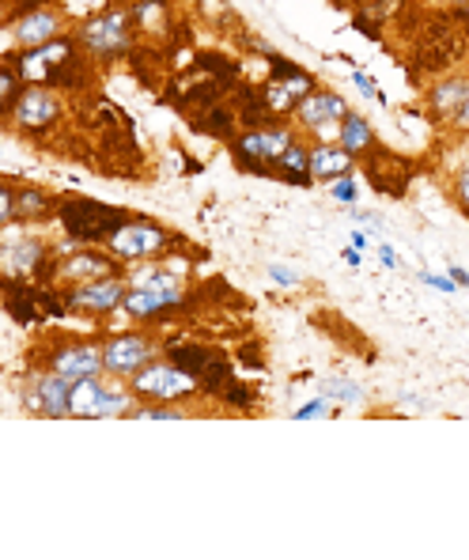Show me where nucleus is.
I'll return each mask as SVG.
<instances>
[{
	"label": "nucleus",
	"instance_id": "473e14b6",
	"mask_svg": "<svg viewBox=\"0 0 469 560\" xmlns=\"http://www.w3.org/2000/svg\"><path fill=\"white\" fill-rule=\"evenodd\" d=\"M356 84H360V92H364L367 98H378V103H386V95L375 88V80L367 77V72H356Z\"/></svg>",
	"mask_w": 469,
	"mask_h": 560
},
{
	"label": "nucleus",
	"instance_id": "1a4fd4ad",
	"mask_svg": "<svg viewBox=\"0 0 469 560\" xmlns=\"http://www.w3.org/2000/svg\"><path fill=\"white\" fill-rule=\"evenodd\" d=\"M160 357V341L144 329H133V334H110L103 341V372L114 378H133L144 364Z\"/></svg>",
	"mask_w": 469,
	"mask_h": 560
},
{
	"label": "nucleus",
	"instance_id": "4be33fe9",
	"mask_svg": "<svg viewBox=\"0 0 469 560\" xmlns=\"http://www.w3.org/2000/svg\"><path fill=\"white\" fill-rule=\"evenodd\" d=\"M269 178H281V183H288V186H310L315 183V178H310V144L307 140L295 137L292 144L281 152V160L273 163Z\"/></svg>",
	"mask_w": 469,
	"mask_h": 560
},
{
	"label": "nucleus",
	"instance_id": "58836bf2",
	"mask_svg": "<svg viewBox=\"0 0 469 560\" xmlns=\"http://www.w3.org/2000/svg\"><path fill=\"white\" fill-rule=\"evenodd\" d=\"M352 246H356V250H364V246H367V235H364V232H356V235H352Z\"/></svg>",
	"mask_w": 469,
	"mask_h": 560
},
{
	"label": "nucleus",
	"instance_id": "aec40b11",
	"mask_svg": "<svg viewBox=\"0 0 469 560\" xmlns=\"http://www.w3.org/2000/svg\"><path fill=\"white\" fill-rule=\"evenodd\" d=\"M466 103H469V77H443L439 84H432V92H427V110H432V118L443 121V126H450L455 114L462 110Z\"/></svg>",
	"mask_w": 469,
	"mask_h": 560
},
{
	"label": "nucleus",
	"instance_id": "a19ab883",
	"mask_svg": "<svg viewBox=\"0 0 469 560\" xmlns=\"http://www.w3.org/2000/svg\"><path fill=\"white\" fill-rule=\"evenodd\" d=\"M0 23H8V8H4V0H0Z\"/></svg>",
	"mask_w": 469,
	"mask_h": 560
},
{
	"label": "nucleus",
	"instance_id": "6e6552de",
	"mask_svg": "<svg viewBox=\"0 0 469 560\" xmlns=\"http://www.w3.org/2000/svg\"><path fill=\"white\" fill-rule=\"evenodd\" d=\"M129 292V280L121 273L84 280V284H69L65 288V307L69 315H84V318H106L114 311H121V300Z\"/></svg>",
	"mask_w": 469,
	"mask_h": 560
},
{
	"label": "nucleus",
	"instance_id": "4468645a",
	"mask_svg": "<svg viewBox=\"0 0 469 560\" xmlns=\"http://www.w3.org/2000/svg\"><path fill=\"white\" fill-rule=\"evenodd\" d=\"M273 61V69H269V80H266V103H269V110L277 114V118H284L288 110H292L295 103H300L307 92H315V77L310 72H303L300 65H288L281 61V57H269Z\"/></svg>",
	"mask_w": 469,
	"mask_h": 560
},
{
	"label": "nucleus",
	"instance_id": "e433bc0d",
	"mask_svg": "<svg viewBox=\"0 0 469 560\" xmlns=\"http://www.w3.org/2000/svg\"><path fill=\"white\" fill-rule=\"evenodd\" d=\"M344 261H349V266H360V250H356V246H352V250H344Z\"/></svg>",
	"mask_w": 469,
	"mask_h": 560
},
{
	"label": "nucleus",
	"instance_id": "c85d7f7f",
	"mask_svg": "<svg viewBox=\"0 0 469 560\" xmlns=\"http://www.w3.org/2000/svg\"><path fill=\"white\" fill-rule=\"evenodd\" d=\"M15 220V186L0 178V232Z\"/></svg>",
	"mask_w": 469,
	"mask_h": 560
},
{
	"label": "nucleus",
	"instance_id": "2f4dec72",
	"mask_svg": "<svg viewBox=\"0 0 469 560\" xmlns=\"http://www.w3.org/2000/svg\"><path fill=\"white\" fill-rule=\"evenodd\" d=\"M329 189H333V197L337 201H356V175H344V178H337V183H329Z\"/></svg>",
	"mask_w": 469,
	"mask_h": 560
},
{
	"label": "nucleus",
	"instance_id": "f3484780",
	"mask_svg": "<svg viewBox=\"0 0 469 560\" xmlns=\"http://www.w3.org/2000/svg\"><path fill=\"white\" fill-rule=\"evenodd\" d=\"M49 254L54 250L38 235H0V273L35 280Z\"/></svg>",
	"mask_w": 469,
	"mask_h": 560
},
{
	"label": "nucleus",
	"instance_id": "423d86ee",
	"mask_svg": "<svg viewBox=\"0 0 469 560\" xmlns=\"http://www.w3.org/2000/svg\"><path fill=\"white\" fill-rule=\"evenodd\" d=\"M129 390L137 394V401H167V406H186L201 394L197 378L183 372L175 360H160L155 357L152 364H144L141 372L129 378Z\"/></svg>",
	"mask_w": 469,
	"mask_h": 560
},
{
	"label": "nucleus",
	"instance_id": "9d476101",
	"mask_svg": "<svg viewBox=\"0 0 469 560\" xmlns=\"http://www.w3.org/2000/svg\"><path fill=\"white\" fill-rule=\"evenodd\" d=\"M344 114H349V103H344V95L329 92V88H315V92H307V95L300 98V103L292 106L295 126H300L303 133H315L318 140L337 137Z\"/></svg>",
	"mask_w": 469,
	"mask_h": 560
},
{
	"label": "nucleus",
	"instance_id": "20e7f679",
	"mask_svg": "<svg viewBox=\"0 0 469 560\" xmlns=\"http://www.w3.org/2000/svg\"><path fill=\"white\" fill-rule=\"evenodd\" d=\"M77 43L92 61H121L133 54L137 31L129 20V8H106V12L92 15L84 27L77 31Z\"/></svg>",
	"mask_w": 469,
	"mask_h": 560
},
{
	"label": "nucleus",
	"instance_id": "ea45409f",
	"mask_svg": "<svg viewBox=\"0 0 469 560\" xmlns=\"http://www.w3.org/2000/svg\"><path fill=\"white\" fill-rule=\"evenodd\" d=\"M462 23H466V27H469V0H466V4H462Z\"/></svg>",
	"mask_w": 469,
	"mask_h": 560
},
{
	"label": "nucleus",
	"instance_id": "b1692460",
	"mask_svg": "<svg viewBox=\"0 0 469 560\" xmlns=\"http://www.w3.org/2000/svg\"><path fill=\"white\" fill-rule=\"evenodd\" d=\"M129 20H133V31H141V35L163 38L171 35L175 15H171V0H133L129 4Z\"/></svg>",
	"mask_w": 469,
	"mask_h": 560
},
{
	"label": "nucleus",
	"instance_id": "79ce46f5",
	"mask_svg": "<svg viewBox=\"0 0 469 560\" xmlns=\"http://www.w3.org/2000/svg\"><path fill=\"white\" fill-rule=\"evenodd\" d=\"M455 4H466V0H455Z\"/></svg>",
	"mask_w": 469,
	"mask_h": 560
},
{
	"label": "nucleus",
	"instance_id": "a211bd4d",
	"mask_svg": "<svg viewBox=\"0 0 469 560\" xmlns=\"http://www.w3.org/2000/svg\"><path fill=\"white\" fill-rule=\"evenodd\" d=\"M110 273H121V269H118V258H114L106 246L103 250L84 246V250L57 261V280H61V284H84V280H98V277H110Z\"/></svg>",
	"mask_w": 469,
	"mask_h": 560
},
{
	"label": "nucleus",
	"instance_id": "f03ea898",
	"mask_svg": "<svg viewBox=\"0 0 469 560\" xmlns=\"http://www.w3.org/2000/svg\"><path fill=\"white\" fill-rule=\"evenodd\" d=\"M137 409V394L129 390L126 378L114 375H92L72 383V398H69V417L77 420H103V417H133Z\"/></svg>",
	"mask_w": 469,
	"mask_h": 560
},
{
	"label": "nucleus",
	"instance_id": "f8f14e48",
	"mask_svg": "<svg viewBox=\"0 0 469 560\" xmlns=\"http://www.w3.org/2000/svg\"><path fill=\"white\" fill-rule=\"evenodd\" d=\"M77 54V38H49L43 46H31V49H20V54H8V65L20 72L23 84H49L57 69H61L69 57Z\"/></svg>",
	"mask_w": 469,
	"mask_h": 560
},
{
	"label": "nucleus",
	"instance_id": "72a5a7b5",
	"mask_svg": "<svg viewBox=\"0 0 469 560\" xmlns=\"http://www.w3.org/2000/svg\"><path fill=\"white\" fill-rule=\"evenodd\" d=\"M269 277H273L277 284H300V273H292V269H284V266H269Z\"/></svg>",
	"mask_w": 469,
	"mask_h": 560
},
{
	"label": "nucleus",
	"instance_id": "cd10ccee",
	"mask_svg": "<svg viewBox=\"0 0 469 560\" xmlns=\"http://www.w3.org/2000/svg\"><path fill=\"white\" fill-rule=\"evenodd\" d=\"M450 197H455L458 212L469 217V160L455 171V183H450Z\"/></svg>",
	"mask_w": 469,
	"mask_h": 560
},
{
	"label": "nucleus",
	"instance_id": "ddd939ff",
	"mask_svg": "<svg viewBox=\"0 0 469 560\" xmlns=\"http://www.w3.org/2000/svg\"><path fill=\"white\" fill-rule=\"evenodd\" d=\"M8 27H12L15 43L23 49L43 46L49 38H57L65 31V12L57 4H46V0H31L20 12H8Z\"/></svg>",
	"mask_w": 469,
	"mask_h": 560
},
{
	"label": "nucleus",
	"instance_id": "412c9836",
	"mask_svg": "<svg viewBox=\"0 0 469 560\" xmlns=\"http://www.w3.org/2000/svg\"><path fill=\"white\" fill-rule=\"evenodd\" d=\"M57 217V197L43 186H15V224H46Z\"/></svg>",
	"mask_w": 469,
	"mask_h": 560
},
{
	"label": "nucleus",
	"instance_id": "4c0bfd02",
	"mask_svg": "<svg viewBox=\"0 0 469 560\" xmlns=\"http://www.w3.org/2000/svg\"><path fill=\"white\" fill-rule=\"evenodd\" d=\"M378 258H383V266H394V250H390V246H383V250H378Z\"/></svg>",
	"mask_w": 469,
	"mask_h": 560
},
{
	"label": "nucleus",
	"instance_id": "0eeeda50",
	"mask_svg": "<svg viewBox=\"0 0 469 560\" xmlns=\"http://www.w3.org/2000/svg\"><path fill=\"white\" fill-rule=\"evenodd\" d=\"M295 140L288 121H269V126H250L246 133H238L232 140V155L243 171L250 175H266L273 171V163L281 160V152Z\"/></svg>",
	"mask_w": 469,
	"mask_h": 560
},
{
	"label": "nucleus",
	"instance_id": "393cba45",
	"mask_svg": "<svg viewBox=\"0 0 469 560\" xmlns=\"http://www.w3.org/2000/svg\"><path fill=\"white\" fill-rule=\"evenodd\" d=\"M92 84V57L87 54H72L61 69L49 77V88H65V92H80V88Z\"/></svg>",
	"mask_w": 469,
	"mask_h": 560
},
{
	"label": "nucleus",
	"instance_id": "dca6fc26",
	"mask_svg": "<svg viewBox=\"0 0 469 560\" xmlns=\"http://www.w3.org/2000/svg\"><path fill=\"white\" fill-rule=\"evenodd\" d=\"M8 114H12V126L23 129V133H43V129H49L61 118V98H57V92H49L46 84H27Z\"/></svg>",
	"mask_w": 469,
	"mask_h": 560
},
{
	"label": "nucleus",
	"instance_id": "a878e982",
	"mask_svg": "<svg viewBox=\"0 0 469 560\" xmlns=\"http://www.w3.org/2000/svg\"><path fill=\"white\" fill-rule=\"evenodd\" d=\"M323 398L341 401V406H360V401H364V386L352 383V378H326Z\"/></svg>",
	"mask_w": 469,
	"mask_h": 560
},
{
	"label": "nucleus",
	"instance_id": "9b49d317",
	"mask_svg": "<svg viewBox=\"0 0 469 560\" xmlns=\"http://www.w3.org/2000/svg\"><path fill=\"white\" fill-rule=\"evenodd\" d=\"M43 368H46V372L65 375L69 383L103 375V345L84 341V337H65V341H57V345H49V349H46Z\"/></svg>",
	"mask_w": 469,
	"mask_h": 560
},
{
	"label": "nucleus",
	"instance_id": "7c9ffc66",
	"mask_svg": "<svg viewBox=\"0 0 469 560\" xmlns=\"http://www.w3.org/2000/svg\"><path fill=\"white\" fill-rule=\"evenodd\" d=\"M329 413H333V401L315 398V401H307V406L295 409V420H315V417H329Z\"/></svg>",
	"mask_w": 469,
	"mask_h": 560
},
{
	"label": "nucleus",
	"instance_id": "7ed1b4c3",
	"mask_svg": "<svg viewBox=\"0 0 469 560\" xmlns=\"http://www.w3.org/2000/svg\"><path fill=\"white\" fill-rule=\"evenodd\" d=\"M57 220H61V228L77 246H98L118 232L129 217L121 209H114V205L95 201V197H65V201H57Z\"/></svg>",
	"mask_w": 469,
	"mask_h": 560
},
{
	"label": "nucleus",
	"instance_id": "6ab92c4d",
	"mask_svg": "<svg viewBox=\"0 0 469 560\" xmlns=\"http://www.w3.org/2000/svg\"><path fill=\"white\" fill-rule=\"evenodd\" d=\"M356 171V155H349L341 144H326V140H315L310 144V178L315 183H337V178L352 175Z\"/></svg>",
	"mask_w": 469,
	"mask_h": 560
},
{
	"label": "nucleus",
	"instance_id": "2eb2a0df",
	"mask_svg": "<svg viewBox=\"0 0 469 560\" xmlns=\"http://www.w3.org/2000/svg\"><path fill=\"white\" fill-rule=\"evenodd\" d=\"M69 398H72V383L57 372H46V368L35 378H27V386H23V409H31L35 417L65 420L69 417Z\"/></svg>",
	"mask_w": 469,
	"mask_h": 560
},
{
	"label": "nucleus",
	"instance_id": "c9c22d12",
	"mask_svg": "<svg viewBox=\"0 0 469 560\" xmlns=\"http://www.w3.org/2000/svg\"><path fill=\"white\" fill-rule=\"evenodd\" d=\"M450 129H458V133H469V103L462 106V110L455 114V121H450Z\"/></svg>",
	"mask_w": 469,
	"mask_h": 560
},
{
	"label": "nucleus",
	"instance_id": "f704fd0d",
	"mask_svg": "<svg viewBox=\"0 0 469 560\" xmlns=\"http://www.w3.org/2000/svg\"><path fill=\"white\" fill-rule=\"evenodd\" d=\"M421 280H424V284H432V288H439V292H447V295L455 292V284H450L447 277H432V273H424Z\"/></svg>",
	"mask_w": 469,
	"mask_h": 560
},
{
	"label": "nucleus",
	"instance_id": "bb28decb",
	"mask_svg": "<svg viewBox=\"0 0 469 560\" xmlns=\"http://www.w3.org/2000/svg\"><path fill=\"white\" fill-rule=\"evenodd\" d=\"M23 92V80H20V72L12 69V65H0V114H8L12 110V103L20 98Z\"/></svg>",
	"mask_w": 469,
	"mask_h": 560
},
{
	"label": "nucleus",
	"instance_id": "5701e85b",
	"mask_svg": "<svg viewBox=\"0 0 469 560\" xmlns=\"http://www.w3.org/2000/svg\"><path fill=\"white\" fill-rule=\"evenodd\" d=\"M337 144H341L349 155H356V163H360L378 148V137H375L372 121H367L364 114L349 110V114H344V121H341V129H337Z\"/></svg>",
	"mask_w": 469,
	"mask_h": 560
},
{
	"label": "nucleus",
	"instance_id": "39448f33",
	"mask_svg": "<svg viewBox=\"0 0 469 560\" xmlns=\"http://www.w3.org/2000/svg\"><path fill=\"white\" fill-rule=\"evenodd\" d=\"M103 246L118 261H155V258H163V254L175 250V246H183V238H178V232H171V228L155 224V220L129 217Z\"/></svg>",
	"mask_w": 469,
	"mask_h": 560
},
{
	"label": "nucleus",
	"instance_id": "f257e3e1",
	"mask_svg": "<svg viewBox=\"0 0 469 560\" xmlns=\"http://www.w3.org/2000/svg\"><path fill=\"white\" fill-rule=\"evenodd\" d=\"M163 261L155 258L152 269L129 277V292L121 300V311L137 323H160V318L175 315L189 303L186 280L175 277V269H160Z\"/></svg>",
	"mask_w": 469,
	"mask_h": 560
},
{
	"label": "nucleus",
	"instance_id": "c756f323",
	"mask_svg": "<svg viewBox=\"0 0 469 560\" xmlns=\"http://www.w3.org/2000/svg\"><path fill=\"white\" fill-rule=\"evenodd\" d=\"M220 398H224L227 406H235V409H250L254 394L246 390V383H235V378H232V383H227L224 390H220Z\"/></svg>",
	"mask_w": 469,
	"mask_h": 560
}]
</instances>
